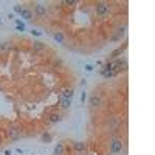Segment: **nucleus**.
Returning <instances> with one entry per match:
<instances>
[{"mask_svg": "<svg viewBox=\"0 0 155 155\" xmlns=\"http://www.w3.org/2000/svg\"><path fill=\"white\" fill-rule=\"evenodd\" d=\"M62 3L64 5H74L76 2H74V0H65V2H62Z\"/></svg>", "mask_w": 155, "mask_h": 155, "instance_id": "18", "label": "nucleus"}, {"mask_svg": "<svg viewBox=\"0 0 155 155\" xmlns=\"http://www.w3.org/2000/svg\"><path fill=\"white\" fill-rule=\"evenodd\" d=\"M47 11H48V8L44 5V3H36L34 13L37 14V16H45V14H47Z\"/></svg>", "mask_w": 155, "mask_h": 155, "instance_id": "5", "label": "nucleus"}, {"mask_svg": "<svg viewBox=\"0 0 155 155\" xmlns=\"http://www.w3.org/2000/svg\"><path fill=\"white\" fill-rule=\"evenodd\" d=\"M101 104H103V101H101V96H99V95H96V93H93V95L89 98V105H90L92 109L99 107Z\"/></svg>", "mask_w": 155, "mask_h": 155, "instance_id": "3", "label": "nucleus"}, {"mask_svg": "<svg viewBox=\"0 0 155 155\" xmlns=\"http://www.w3.org/2000/svg\"><path fill=\"white\" fill-rule=\"evenodd\" d=\"M85 70L87 71H93V65H90V64H89V65H85Z\"/></svg>", "mask_w": 155, "mask_h": 155, "instance_id": "20", "label": "nucleus"}, {"mask_svg": "<svg viewBox=\"0 0 155 155\" xmlns=\"http://www.w3.org/2000/svg\"><path fill=\"white\" fill-rule=\"evenodd\" d=\"M126 30H127V26H126V25L118 26V28H116V33H118L119 36H124V34H126Z\"/></svg>", "mask_w": 155, "mask_h": 155, "instance_id": "15", "label": "nucleus"}, {"mask_svg": "<svg viewBox=\"0 0 155 155\" xmlns=\"http://www.w3.org/2000/svg\"><path fill=\"white\" fill-rule=\"evenodd\" d=\"M59 105H60V109L67 110V109H70V107H71V99H65V98H59Z\"/></svg>", "mask_w": 155, "mask_h": 155, "instance_id": "7", "label": "nucleus"}, {"mask_svg": "<svg viewBox=\"0 0 155 155\" xmlns=\"http://www.w3.org/2000/svg\"><path fill=\"white\" fill-rule=\"evenodd\" d=\"M0 23H2V17H0Z\"/></svg>", "mask_w": 155, "mask_h": 155, "instance_id": "24", "label": "nucleus"}, {"mask_svg": "<svg viewBox=\"0 0 155 155\" xmlns=\"http://www.w3.org/2000/svg\"><path fill=\"white\" fill-rule=\"evenodd\" d=\"M73 89H65L62 93H60V98H65V99H73Z\"/></svg>", "mask_w": 155, "mask_h": 155, "instance_id": "11", "label": "nucleus"}, {"mask_svg": "<svg viewBox=\"0 0 155 155\" xmlns=\"http://www.w3.org/2000/svg\"><path fill=\"white\" fill-rule=\"evenodd\" d=\"M0 149H2V138H0Z\"/></svg>", "mask_w": 155, "mask_h": 155, "instance_id": "23", "label": "nucleus"}, {"mask_svg": "<svg viewBox=\"0 0 155 155\" xmlns=\"http://www.w3.org/2000/svg\"><path fill=\"white\" fill-rule=\"evenodd\" d=\"M22 9H23V8H22L20 5H16V6H14V11H16L17 14H20V13H22Z\"/></svg>", "mask_w": 155, "mask_h": 155, "instance_id": "17", "label": "nucleus"}, {"mask_svg": "<svg viewBox=\"0 0 155 155\" xmlns=\"http://www.w3.org/2000/svg\"><path fill=\"white\" fill-rule=\"evenodd\" d=\"M20 16H22V19H25V20H31L34 14H33L30 9H25L23 8V9H22V13H20Z\"/></svg>", "mask_w": 155, "mask_h": 155, "instance_id": "12", "label": "nucleus"}, {"mask_svg": "<svg viewBox=\"0 0 155 155\" xmlns=\"http://www.w3.org/2000/svg\"><path fill=\"white\" fill-rule=\"evenodd\" d=\"M8 137H9V140H13V141H17V140H20V137H22V130L19 129V127H9L8 129Z\"/></svg>", "mask_w": 155, "mask_h": 155, "instance_id": "2", "label": "nucleus"}, {"mask_svg": "<svg viewBox=\"0 0 155 155\" xmlns=\"http://www.w3.org/2000/svg\"><path fill=\"white\" fill-rule=\"evenodd\" d=\"M31 34H33V36H42V33H40V31H37V30H33V31H31Z\"/></svg>", "mask_w": 155, "mask_h": 155, "instance_id": "19", "label": "nucleus"}, {"mask_svg": "<svg viewBox=\"0 0 155 155\" xmlns=\"http://www.w3.org/2000/svg\"><path fill=\"white\" fill-rule=\"evenodd\" d=\"M42 141L50 143V141H51V135H50V134H44V135H42Z\"/></svg>", "mask_w": 155, "mask_h": 155, "instance_id": "16", "label": "nucleus"}, {"mask_svg": "<svg viewBox=\"0 0 155 155\" xmlns=\"http://www.w3.org/2000/svg\"><path fill=\"white\" fill-rule=\"evenodd\" d=\"M85 98H87V95H85V93H82V96H81V101H82V103L85 101Z\"/></svg>", "mask_w": 155, "mask_h": 155, "instance_id": "21", "label": "nucleus"}, {"mask_svg": "<svg viewBox=\"0 0 155 155\" xmlns=\"http://www.w3.org/2000/svg\"><path fill=\"white\" fill-rule=\"evenodd\" d=\"M110 150H112V154H119L121 150H123V141H121V140H113Z\"/></svg>", "mask_w": 155, "mask_h": 155, "instance_id": "4", "label": "nucleus"}, {"mask_svg": "<svg viewBox=\"0 0 155 155\" xmlns=\"http://www.w3.org/2000/svg\"><path fill=\"white\" fill-rule=\"evenodd\" d=\"M62 119V116L58 115V113H51L50 116H48V123H51V124H56V123H59V121Z\"/></svg>", "mask_w": 155, "mask_h": 155, "instance_id": "13", "label": "nucleus"}, {"mask_svg": "<svg viewBox=\"0 0 155 155\" xmlns=\"http://www.w3.org/2000/svg\"><path fill=\"white\" fill-rule=\"evenodd\" d=\"M31 50L34 51V53L44 51V50H45V44H42V42H34V44L31 45Z\"/></svg>", "mask_w": 155, "mask_h": 155, "instance_id": "10", "label": "nucleus"}, {"mask_svg": "<svg viewBox=\"0 0 155 155\" xmlns=\"http://www.w3.org/2000/svg\"><path fill=\"white\" fill-rule=\"evenodd\" d=\"M5 155H11V150L8 149V150H5Z\"/></svg>", "mask_w": 155, "mask_h": 155, "instance_id": "22", "label": "nucleus"}, {"mask_svg": "<svg viewBox=\"0 0 155 155\" xmlns=\"http://www.w3.org/2000/svg\"><path fill=\"white\" fill-rule=\"evenodd\" d=\"M96 16H99V17H104V16H107L109 13H110V6L107 5V3H104V2H101V3H96Z\"/></svg>", "mask_w": 155, "mask_h": 155, "instance_id": "1", "label": "nucleus"}, {"mask_svg": "<svg viewBox=\"0 0 155 155\" xmlns=\"http://www.w3.org/2000/svg\"><path fill=\"white\" fill-rule=\"evenodd\" d=\"M73 149L76 150V152H84V150L87 149V146H85V143H82V141H74L73 143Z\"/></svg>", "mask_w": 155, "mask_h": 155, "instance_id": "8", "label": "nucleus"}, {"mask_svg": "<svg viewBox=\"0 0 155 155\" xmlns=\"http://www.w3.org/2000/svg\"><path fill=\"white\" fill-rule=\"evenodd\" d=\"M53 39H54L58 44H64V42H65V36H64L60 31H54V33H53Z\"/></svg>", "mask_w": 155, "mask_h": 155, "instance_id": "9", "label": "nucleus"}, {"mask_svg": "<svg viewBox=\"0 0 155 155\" xmlns=\"http://www.w3.org/2000/svg\"><path fill=\"white\" fill-rule=\"evenodd\" d=\"M53 154H54V155H64V154H65V146H64V143H58V144L54 146Z\"/></svg>", "mask_w": 155, "mask_h": 155, "instance_id": "6", "label": "nucleus"}, {"mask_svg": "<svg viewBox=\"0 0 155 155\" xmlns=\"http://www.w3.org/2000/svg\"><path fill=\"white\" fill-rule=\"evenodd\" d=\"M11 44L9 42H0V51H9Z\"/></svg>", "mask_w": 155, "mask_h": 155, "instance_id": "14", "label": "nucleus"}]
</instances>
